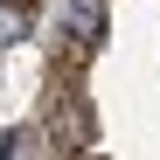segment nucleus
<instances>
[{
    "instance_id": "obj_1",
    "label": "nucleus",
    "mask_w": 160,
    "mask_h": 160,
    "mask_svg": "<svg viewBox=\"0 0 160 160\" xmlns=\"http://www.w3.org/2000/svg\"><path fill=\"white\" fill-rule=\"evenodd\" d=\"M70 21H77V42H104V0H70Z\"/></svg>"
}]
</instances>
